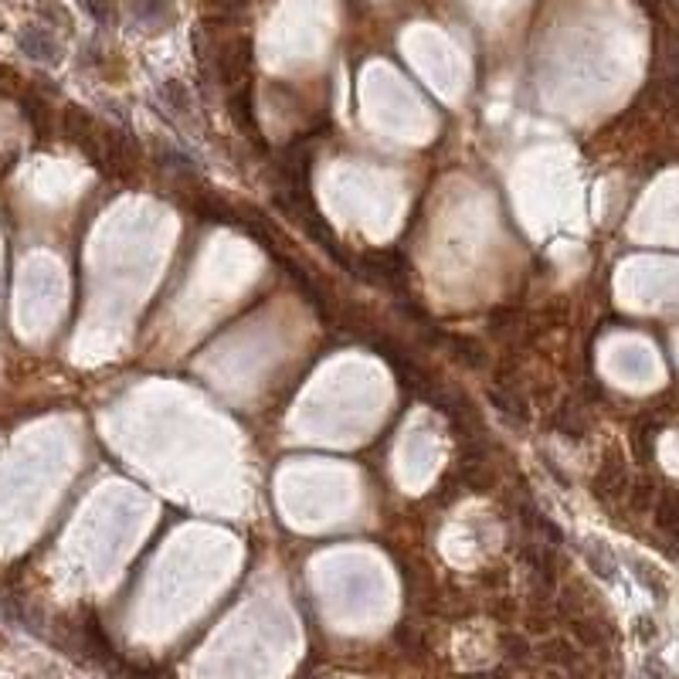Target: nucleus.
Masks as SVG:
<instances>
[{
    "mask_svg": "<svg viewBox=\"0 0 679 679\" xmlns=\"http://www.w3.org/2000/svg\"><path fill=\"white\" fill-rule=\"evenodd\" d=\"M17 44H21V51H24L31 61H42V65H58V61H61V44L55 42L51 31L24 28L17 34Z\"/></svg>",
    "mask_w": 679,
    "mask_h": 679,
    "instance_id": "nucleus-1",
    "label": "nucleus"
},
{
    "mask_svg": "<svg viewBox=\"0 0 679 679\" xmlns=\"http://www.w3.org/2000/svg\"><path fill=\"white\" fill-rule=\"evenodd\" d=\"M652 513H656V524L663 526V530L676 534L679 530V493H659Z\"/></svg>",
    "mask_w": 679,
    "mask_h": 679,
    "instance_id": "nucleus-5",
    "label": "nucleus"
},
{
    "mask_svg": "<svg viewBox=\"0 0 679 679\" xmlns=\"http://www.w3.org/2000/svg\"><path fill=\"white\" fill-rule=\"evenodd\" d=\"M163 99H167V106L173 109V113H187V109H191V92H187L181 82L163 85Z\"/></svg>",
    "mask_w": 679,
    "mask_h": 679,
    "instance_id": "nucleus-7",
    "label": "nucleus"
},
{
    "mask_svg": "<svg viewBox=\"0 0 679 679\" xmlns=\"http://www.w3.org/2000/svg\"><path fill=\"white\" fill-rule=\"evenodd\" d=\"M625 486H628V472H625V462L622 459H609V462H601V472H598V493H601V499L605 496H622Z\"/></svg>",
    "mask_w": 679,
    "mask_h": 679,
    "instance_id": "nucleus-3",
    "label": "nucleus"
},
{
    "mask_svg": "<svg viewBox=\"0 0 679 679\" xmlns=\"http://www.w3.org/2000/svg\"><path fill=\"white\" fill-rule=\"evenodd\" d=\"M252 69V42L248 38H238L221 48V79L228 85L245 82V75Z\"/></svg>",
    "mask_w": 679,
    "mask_h": 679,
    "instance_id": "nucleus-2",
    "label": "nucleus"
},
{
    "mask_svg": "<svg viewBox=\"0 0 679 679\" xmlns=\"http://www.w3.org/2000/svg\"><path fill=\"white\" fill-rule=\"evenodd\" d=\"M82 7H85V11H88L92 17H96L99 24H106V21L113 17V4H109V0H82Z\"/></svg>",
    "mask_w": 679,
    "mask_h": 679,
    "instance_id": "nucleus-8",
    "label": "nucleus"
},
{
    "mask_svg": "<svg viewBox=\"0 0 679 679\" xmlns=\"http://www.w3.org/2000/svg\"><path fill=\"white\" fill-rule=\"evenodd\" d=\"M214 4H221V7H228V11H235V7H245L248 0H214Z\"/></svg>",
    "mask_w": 679,
    "mask_h": 679,
    "instance_id": "nucleus-10",
    "label": "nucleus"
},
{
    "mask_svg": "<svg viewBox=\"0 0 679 679\" xmlns=\"http://www.w3.org/2000/svg\"><path fill=\"white\" fill-rule=\"evenodd\" d=\"M584 561L591 564V571L598 574V578L605 581H615L619 578V564H615V553L605 547V544H598V540H584Z\"/></svg>",
    "mask_w": 679,
    "mask_h": 679,
    "instance_id": "nucleus-4",
    "label": "nucleus"
},
{
    "mask_svg": "<svg viewBox=\"0 0 679 679\" xmlns=\"http://www.w3.org/2000/svg\"><path fill=\"white\" fill-rule=\"evenodd\" d=\"M42 14L48 17V21H58V24H61L65 31H71V17L65 14V11L58 7V4H48V0H44V4H42Z\"/></svg>",
    "mask_w": 679,
    "mask_h": 679,
    "instance_id": "nucleus-9",
    "label": "nucleus"
},
{
    "mask_svg": "<svg viewBox=\"0 0 679 679\" xmlns=\"http://www.w3.org/2000/svg\"><path fill=\"white\" fill-rule=\"evenodd\" d=\"M0 646H4V636H0Z\"/></svg>",
    "mask_w": 679,
    "mask_h": 679,
    "instance_id": "nucleus-11",
    "label": "nucleus"
},
{
    "mask_svg": "<svg viewBox=\"0 0 679 679\" xmlns=\"http://www.w3.org/2000/svg\"><path fill=\"white\" fill-rule=\"evenodd\" d=\"M231 119L238 123L245 133H252L255 129V113H252V92L248 88H238V92H231Z\"/></svg>",
    "mask_w": 679,
    "mask_h": 679,
    "instance_id": "nucleus-6",
    "label": "nucleus"
}]
</instances>
